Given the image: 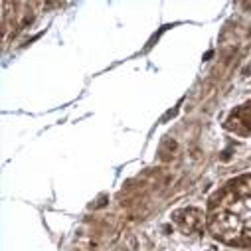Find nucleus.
Instances as JSON below:
<instances>
[{
  "label": "nucleus",
  "instance_id": "nucleus-1",
  "mask_svg": "<svg viewBox=\"0 0 251 251\" xmlns=\"http://www.w3.org/2000/svg\"><path fill=\"white\" fill-rule=\"evenodd\" d=\"M206 231L226 247L251 251V172L226 180L210 194Z\"/></svg>",
  "mask_w": 251,
  "mask_h": 251
},
{
  "label": "nucleus",
  "instance_id": "nucleus-2",
  "mask_svg": "<svg viewBox=\"0 0 251 251\" xmlns=\"http://www.w3.org/2000/svg\"><path fill=\"white\" fill-rule=\"evenodd\" d=\"M224 129L237 137H251V99L229 111L224 121Z\"/></svg>",
  "mask_w": 251,
  "mask_h": 251
},
{
  "label": "nucleus",
  "instance_id": "nucleus-3",
  "mask_svg": "<svg viewBox=\"0 0 251 251\" xmlns=\"http://www.w3.org/2000/svg\"><path fill=\"white\" fill-rule=\"evenodd\" d=\"M174 224L186 233H204L206 231V212L198 208H182L172 214Z\"/></svg>",
  "mask_w": 251,
  "mask_h": 251
}]
</instances>
